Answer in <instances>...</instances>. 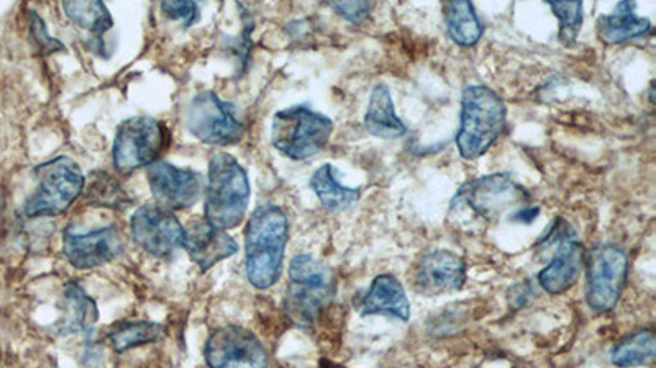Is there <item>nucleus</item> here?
Wrapping results in <instances>:
<instances>
[{
  "mask_svg": "<svg viewBox=\"0 0 656 368\" xmlns=\"http://www.w3.org/2000/svg\"><path fill=\"white\" fill-rule=\"evenodd\" d=\"M311 189L327 212L340 213L358 203L362 190L342 186L332 164H324L311 177Z\"/></svg>",
  "mask_w": 656,
  "mask_h": 368,
  "instance_id": "23",
  "label": "nucleus"
},
{
  "mask_svg": "<svg viewBox=\"0 0 656 368\" xmlns=\"http://www.w3.org/2000/svg\"><path fill=\"white\" fill-rule=\"evenodd\" d=\"M328 8L350 24L359 25L369 17L373 5L359 0V2H328Z\"/></svg>",
  "mask_w": 656,
  "mask_h": 368,
  "instance_id": "32",
  "label": "nucleus"
},
{
  "mask_svg": "<svg viewBox=\"0 0 656 368\" xmlns=\"http://www.w3.org/2000/svg\"><path fill=\"white\" fill-rule=\"evenodd\" d=\"M456 148L463 160L481 157L506 130L507 106L494 90L485 86H468L462 93Z\"/></svg>",
  "mask_w": 656,
  "mask_h": 368,
  "instance_id": "3",
  "label": "nucleus"
},
{
  "mask_svg": "<svg viewBox=\"0 0 656 368\" xmlns=\"http://www.w3.org/2000/svg\"><path fill=\"white\" fill-rule=\"evenodd\" d=\"M28 31H30V40L31 43H34L35 51H37L40 56H50V54L66 51V47H64L60 40L51 37L47 24H45L43 18H41L37 12H30Z\"/></svg>",
  "mask_w": 656,
  "mask_h": 368,
  "instance_id": "29",
  "label": "nucleus"
},
{
  "mask_svg": "<svg viewBox=\"0 0 656 368\" xmlns=\"http://www.w3.org/2000/svg\"><path fill=\"white\" fill-rule=\"evenodd\" d=\"M63 11L66 17L83 30L89 31L92 35L88 41L89 50L98 56H105L104 35L111 28H114V18L109 12L108 5L99 0L91 2H63Z\"/></svg>",
  "mask_w": 656,
  "mask_h": 368,
  "instance_id": "21",
  "label": "nucleus"
},
{
  "mask_svg": "<svg viewBox=\"0 0 656 368\" xmlns=\"http://www.w3.org/2000/svg\"><path fill=\"white\" fill-rule=\"evenodd\" d=\"M240 8L243 9V5H240ZM241 17H243L244 22L243 30H241L240 37L231 38V40L228 41V45H230V51H234L235 56L238 58V67H240L241 73H243V71L247 69V66H249L250 51H252L253 47L252 31L255 24H253L252 17H250L247 9H243Z\"/></svg>",
  "mask_w": 656,
  "mask_h": 368,
  "instance_id": "30",
  "label": "nucleus"
},
{
  "mask_svg": "<svg viewBox=\"0 0 656 368\" xmlns=\"http://www.w3.org/2000/svg\"><path fill=\"white\" fill-rule=\"evenodd\" d=\"M86 203L96 208L125 210L130 206L131 200L114 176L105 170H94L86 179Z\"/></svg>",
  "mask_w": 656,
  "mask_h": 368,
  "instance_id": "25",
  "label": "nucleus"
},
{
  "mask_svg": "<svg viewBox=\"0 0 656 368\" xmlns=\"http://www.w3.org/2000/svg\"><path fill=\"white\" fill-rule=\"evenodd\" d=\"M648 96H649V103H655V100H653V96H655V93H653V83L649 84V90H648Z\"/></svg>",
  "mask_w": 656,
  "mask_h": 368,
  "instance_id": "35",
  "label": "nucleus"
},
{
  "mask_svg": "<svg viewBox=\"0 0 656 368\" xmlns=\"http://www.w3.org/2000/svg\"><path fill=\"white\" fill-rule=\"evenodd\" d=\"M209 368H268V352L260 339L240 326H225L209 335L204 348Z\"/></svg>",
  "mask_w": 656,
  "mask_h": 368,
  "instance_id": "12",
  "label": "nucleus"
},
{
  "mask_svg": "<svg viewBox=\"0 0 656 368\" xmlns=\"http://www.w3.org/2000/svg\"><path fill=\"white\" fill-rule=\"evenodd\" d=\"M539 215L540 208H537V206H533V208H529V206H526V208L517 210V212L514 213V216H510V221L522 223V225H530V223L535 221V218Z\"/></svg>",
  "mask_w": 656,
  "mask_h": 368,
  "instance_id": "34",
  "label": "nucleus"
},
{
  "mask_svg": "<svg viewBox=\"0 0 656 368\" xmlns=\"http://www.w3.org/2000/svg\"><path fill=\"white\" fill-rule=\"evenodd\" d=\"M413 283L416 292L422 295L458 292L466 283L465 259L452 251H430L417 263Z\"/></svg>",
  "mask_w": 656,
  "mask_h": 368,
  "instance_id": "16",
  "label": "nucleus"
},
{
  "mask_svg": "<svg viewBox=\"0 0 656 368\" xmlns=\"http://www.w3.org/2000/svg\"><path fill=\"white\" fill-rule=\"evenodd\" d=\"M186 127L192 137L211 147H231L244 137V125L235 106L211 90L191 100L186 110Z\"/></svg>",
  "mask_w": 656,
  "mask_h": 368,
  "instance_id": "10",
  "label": "nucleus"
},
{
  "mask_svg": "<svg viewBox=\"0 0 656 368\" xmlns=\"http://www.w3.org/2000/svg\"><path fill=\"white\" fill-rule=\"evenodd\" d=\"M169 131L150 116H131L118 125L112 147V161L117 173L128 176L135 170L157 163L168 150Z\"/></svg>",
  "mask_w": 656,
  "mask_h": 368,
  "instance_id": "7",
  "label": "nucleus"
},
{
  "mask_svg": "<svg viewBox=\"0 0 656 368\" xmlns=\"http://www.w3.org/2000/svg\"><path fill=\"white\" fill-rule=\"evenodd\" d=\"M161 11L164 12L166 17L172 21H181L185 28H191L192 25L198 24L201 18V11L195 2H189V0H172V2H163L161 4Z\"/></svg>",
  "mask_w": 656,
  "mask_h": 368,
  "instance_id": "31",
  "label": "nucleus"
},
{
  "mask_svg": "<svg viewBox=\"0 0 656 368\" xmlns=\"http://www.w3.org/2000/svg\"><path fill=\"white\" fill-rule=\"evenodd\" d=\"M540 248L553 250L548 266L539 274V283L550 295L568 292L583 272L586 251L577 231L563 218H556L542 236Z\"/></svg>",
  "mask_w": 656,
  "mask_h": 368,
  "instance_id": "8",
  "label": "nucleus"
},
{
  "mask_svg": "<svg viewBox=\"0 0 656 368\" xmlns=\"http://www.w3.org/2000/svg\"><path fill=\"white\" fill-rule=\"evenodd\" d=\"M359 313L363 316L386 315L391 318L408 321L411 319V303L404 287L398 277L382 274L376 277L369 285L368 293L359 303Z\"/></svg>",
  "mask_w": 656,
  "mask_h": 368,
  "instance_id": "18",
  "label": "nucleus"
},
{
  "mask_svg": "<svg viewBox=\"0 0 656 368\" xmlns=\"http://www.w3.org/2000/svg\"><path fill=\"white\" fill-rule=\"evenodd\" d=\"M548 5L558 18V40L565 47L577 43L584 21L583 2H580V0H568V2L566 0H552Z\"/></svg>",
  "mask_w": 656,
  "mask_h": 368,
  "instance_id": "28",
  "label": "nucleus"
},
{
  "mask_svg": "<svg viewBox=\"0 0 656 368\" xmlns=\"http://www.w3.org/2000/svg\"><path fill=\"white\" fill-rule=\"evenodd\" d=\"M99 319V309L94 300L76 282L64 285L61 299V319L58 332L61 335L80 334L94 328Z\"/></svg>",
  "mask_w": 656,
  "mask_h": 368,
  "instance_id": "19",
  "label": "nucleus"
},
{
  "mask_svg": "<svg viewBox=\"0 0 656 368\" xmlns=\"http://www.w3.org/2000/svg\"><path fill=\"white\" fill-rule=\"evenodd\" d=\"M336 293V276L321 261L311 254H299L291 261L285 312L295 326L312 328L327 312Z\"/></svg>",
  "mask_w": 656,
  "mask_h": 368,
  "instance_id": "2",
  "label": "nucleus"
},
{
  "mask_svg": "<svg viewBox=\"0 0 656 368\" xmlns=\"http://www.w3.org/2000/svg\"><path fill=\"white\" fill-rule=\"evenodd\" d=\"M586 302L594 313L616 308L629 277V256L616 244H600L586 254Z\"/></svg>",
  "mask_w": 656,
  "mask_h": 368,
  "instance_id": "9",
  "label": "nucleus"
},
{
  "mask_svg": "<svg viewBox=\"0 0 656 368\" xmlns=\"http://www.w3.org/2000/svg\"><path fill=\"white\" fill-rule=\"evenodd\" d=\"M124 250L121 232L114 226L79 232L67 228L63 236V254L74 269L88 270L112 263Z\"/></svg>",
  "mask_w": 656,
  "mask_h": 368,
  "instance_id": "14",
  "label": "nucleus"
},
{
  "mask_svg": "<svg viewBox=\"0 0 656 368\" xmlns=\"http://www.w3.org/2000/svg\"><path fill=\"white\" fill-rule=\"evenodd\" d=\"M38 186L25 203L28 218L60 216L83 195L86 176L71 157L58 156L35 167Z\"/></svg>",
  "mask_w": 656,
  "mask_h": 368,
  "instance_id": "6",
  "label": "nucleus"
},
{
  "mask_svg": "<svg viewBox=\"0 0 656 368\" xmlns=\"http://www.w3.org/2000/svg\"><path fill=\"white\" fill-rule=\"evenodd\" d=\"M288 216L276 205H262L244 229V270L255 289L275 287L281 279L288 245Z\"/></svg>",
  "mask_w": 656,
  "mask_h": 368,
  "instance_id": "1",
  "label": "nucleus"
},
{
  "mask_svg": "<svg viewBox=\"0 0 656 368\" xmlns=\"http://www.w3.org/2000/svg\"><path fill=\"white\" fill-rule=\"evenodd\" d=\"M363 125L368 134L382 140H395L407 134V128L395 113L391 89L386 84H378L373 89Z\"/></svg>",
  "mask_w": 656,
  "mask_h": 368,
  "instance_id": "22",
  "label": "nucleus"
},
{
  "mask_svg": "<svg viewBox=\"0 0 656 368\" xmlns=\"http://www.w3.org/2000/svg\"><path fill=\"white\" fill-rule=\"evenodd\" d=\"M151 193L161 206L168 210L191 208L201 199L204 177L195 170L181 169L166 161L148 167Z\"/></svg>",
  "mask_w": 656,
  "mask_h": 368,
  "instance_id": "15",
  "label": "nucleus"
},
{
  "mask_svg": "<svg viewBox=\"0 0 656 368\" xmlns=\"http://www.w3.org/2000/svg\"><path fill=\"white\" fill-rule=\"evenodd\" d=\"M529 192L509 174H491L465 183L456 193L453 206H466L484 221H497L506 213L526 205Z\"/></svg>",
  "mask_w": 656,
  "mask_h": 368,
  "instance_id": "11",
  "label": "nucleus"
},
{
  "mask_svg": "<svg viewBox=\"0 0 656 368\" xmlns=\"http://www.w3.org/2000/svg\"><path fill=\"white\" fill-rule=\"evenodd\" d=\"M164 335L163 326L151 321H124L115 325L109 332V341L115 352L131 351L141 345L154 344Z\"/></svg>",
  "mask_w": 656,
  "mask_h": 368,
  "instance_id": "27",
  "label": "nucleus"
},
{
  "mask_svg": "<svg viewBox=\"0 0 656 368\" xmlns=\"http://www.w3.org/2000/svg\"><path fill=\"white\" fill-rule=\"evenodd\" d=\"M332 134V119L307 105L281 110L272 123L273 147L292 161L317 156L325 150Z\"/></svg>",
  "mask_w": 656,
  "mask_h": 368,
  "instance_id": "5",
  "label": "nucleus"
},
{
  "mask_svg": "<svg viewBox=\"0 0 656 368\" xmlns=\"http://www.w3.org/2000/svg\"><path fill=\"white\" fill-rule=\"evenodd\" d=\"M131 238L150 256L168 257L181 248L185 226L172 210L143 205L131 216Z\"/></svg>",
  "mask_w": 656,
  "mask_h": 368,
  "instance_id": "13",
  "label": "nucleus"
},
{
  "mask_svg": "<svg viewBox=\"0 0 656 368\" xmlns=\"http://www.w3.org/2000/svg\"><path fill=\"white\" fill-rule=\"evenodd\" d=\"M633 2H620L616 12L597 21V37L606 45L629 43L648 37L653 25L648 18L636 17Z\"/></svg>",
  "mask_w": 656,
  "mask_h": 368,
  "instance_id": "20",
  "label": "nucleus"
},
{
  "mask_svg": "<svg viewBox=\"0 0 656 368\" xmlns=\"http://www.w3.org/2000/svg\"><path fill=\"white\" fill-rule=\"evenodd\" d=\"M181 248L204 272L238 253V242L207 219H195L185 228Z\"/></svg>",
  "mask_w": 656,
  "mask_h": 368,
  "instance_id": "17",
  "label": "nucleus"
},
{
  "mask_svg": "<svg viewBox=\"0 0 656 368\" xmlns=\"http://www.w3.org/2000/svg\"><path fill=\"white\" fill-rule=\"evenodd\" d=\"M446 30L459 47H475L484 34L481 21L468 0H452L445 4Z\"/></svg>",
  "mask_w": 656,
  "mask_h": 368,
  "instance_id": "24",
  "label": "nucleus"
},
{
  "mask_svg": "<svg viewBox=\"0 0 656 368\" xmlns=\"http://www.w3.org/2000/svg\"><path fill=\"white\" fill-rule=\"evenodd\" d=\"M656 354V338L652 329H642L620 341L610 352V360L619 368L649 365Z\"/></svg>",
  "mask_w": 656,
  "mask_h": 368,
  "instance_id": "26",
  "label": "nucleus"
},
{
  "mask_svg": "<svg viewBox=\"0 0 656 368\" xmlns=\"http://www.w3.org/2000/svg\"><path fill=\"white\" fill-rule=\"evenodd\" d=\"M535 299V289H533L532 282L527 280V282L517 283L513 289L507 293V302L513 306L514 309L523 308V306L530 305Z\"/></svg>",
  "mask_w": 656,
  "mask_h": 368,
  "instance_id": "33",
  "label": "nucleus"
},
{
  "mask_svg": "<svg viewBox=\"0 0 656 368\" xmlns=\"http://www.w3.org/2000/svg\"><path fill=\"white\" fill-rule=\"evenodd\" d=\"M249 176L231 154L214 153L209 161L205 186V219L217 228H237L243 223L250 205Z\"/></svg>",
  "mask_w": 656,
  "mask_h": 368,
  "instance_id": "4",
  "label": "nucleus"
}]
</instances>
